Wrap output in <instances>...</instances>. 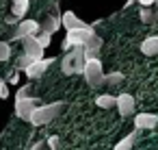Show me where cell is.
I'll list each match as a JSON object with an SVG mask.
<instances>
[{"label": "cell", "instance_id": "obj_1", "mask_svg": "<svg viewBox=\"0 0 158 150\" xmlns=\"http://www.w3.org/2000/svg\"><path fill=\"white\" fill-rule=\"evenodd\" d=\"M85 63H87L85 48H74V50L65 52V57L61 59V70H63L65 76L82 74V72H85Z\"/></svg>", "mask_w": 158, "mask_h": 150}, {"label": "cell", "instance_id": "obj_2", "mask_svg": "<svg viewBox=\"0 0 158 150\" xmlns=\"http://www.w3.org/2000/svg\"><path fill=\"white\" fill-rule=\"evenodd\" d=\"M95 37V31H93V26L89 24L87 29H78V31H69L67 35H65V39H63V50L65 52H69V50H74V48H85L91 39Z\"/></svg>", "mask_w": 158, "mask_h": 150}, {"label": "cell", "instance_id": "obj_3", "mask_svg": "<svg viewBox=\"0 0 158 150\" xmlns=\"http://www.w3.org/2000/svg\"><path fill=\"white\" fill-rule=\"evenodd\" d=\"M65 109V102L63 100H56V102H50V104H41L35 109L33 117H31V124L35 126H41V124H48L52 122L54 117H59V113Z\"/></svg>", "mask_w": 158, "mask_h": 150}, {"label": "cell", "instance_id": "obj_4", "mask_svg": "<svg viewBox=\"0 0 158 150\" xmlns=\"http://www.w3.org/2000/svg\"><path fill=\"white\" fill-rule=\"evenodd\" d=\"M82 76H85V81H87L89 87H102V85H106V74L102 70V61L100 59H87Z\"/></svg>", "mask_w": 158, "mask_h": 150}, {"label": "cell", "instance_id": "obj_5", "mask_svg": "<svg viewBox=\"0 0 158 150\" xmlns=\"http://www.w3.org/2000/svg\"><path fill=\"white\" fill-rule=\"evenodd\" d=\"M41 107L39 96H31V98H15V115L24 122H31L35 109Z\"/></svg>", "mask_w": 158, "mask_h": 150}, {"label": "cell", "instance_id": "obj_6", "mask_svg": "<svg viewBox=\"0 0 158 150\" xmlns=\"http://www.w3.org/2000/svg\"><path fill=\"white\" fill-rule=\"evenodd\" d=\"M39 33H41V22H37V20H22V22L18 24V29L13 31L11 39L24 42L26 37H37Z\"/></svg>", "mask_w": 158, "mask_h": 150}, {"label": "cell", "instance_id": "obj_7", "mask_svg": "<svg viewBox=\"0 0 158 150\" xmlns=\"http://www.w3.org/2000/svg\"><path fill=\"white\" fill-rule=\"evenodd\" d=\"M22 46H24V57H26L31 63H37V61H41V59H46V57H44V48L39 46L37 37H26V39L22 42Z\"/></svg>", "mask_w": 158, "mask_h": 150}, {"label": "cell", "instance_id": "obj_8", "mask_svg": "<svg viewBox=\"0 0 158 150\" xmlns=\"http://www.w3.org/2000/svg\"><path fill=\"white\" fill-rule=\"evenodd\" d=\"M117 111L121 117H130L136 113V102H134V96L132 94H121L117 96Z\"/></svg>", "mask_w": 158, "mask_h": 150}, {"label": "cell", "instance_id": "obj_9", "mask_svg": "<svg viewBox=\"0 0 158 150\" xmlns=\"http://www.w3.org/2000/svg\"><path fill=\"white\" fill-rule=\"evenodd\" d=\"M158 126V115L156 113H136L134 115V128L136 130H152Z\"/></svg>", "mask_w": 158, "mask_h": 150}, {"label": "cell", "instance_id": "obj_10", "mask_svg": "<svg viewBox=\"0 0 158 150\" xmlns=\"http://www.w3.org/2000/svg\"><path fill=\"white\" fill-rule=\"evenodd\" d=\"M61 22H63V29L69 33V31H78V29H87L89 24L87 22H82L74 11H65L63 15H61Z\"/></svg>", "mask_w": 158, "mask_h": 150}, {"label": "cell", "instance_id": "obj_11", "mask_svg": "<svg viewBox=\"0 0 158 150\" xmlns=\"http://www.w3.org/2000/svg\"><path fill=\"white\" fill-rule=\"evenodd\" d=\"M54 59H41V61H37V63H31L26 70H24V74H26V78H41L44 74H46V70L50 68V63H52Z\"/></svg>", "mask_w": 158, "mask_h": 150}, {"label": "cell", "instance_id": "obj_12", "mask_svg": "<svg viewBox=\"0 0 158 150\" xmlns=\"http://www.w3.org/2000/svg\"><path fill=\"white\" fill-rule=\"evenodd\" d=\"M141 52L145 57H156L158 55V35H152V37H145L141 42Z\"/></svg>", "mask_w": 158, "mask_h": 150}, {"label": "cell", "instance_id": "obj_13", "mask_svg": "<svg viewBox=\"0 0 158 150\" xmlns=\"http://www.w3.org/2000/svg\"><path fill=\"white\" fill-rule=\"evenodd\" d=\"M100 50H102V39L95 35V37L85 46V57H87V59H100Z\"/></svg>", "mask_w": 158, "mask_h": 150}, {"label": "cell", "instance_id": "obj_14", "mask_svg": "<svg viewBox=\"0 0 158 150\" xmlns=\"http://www.w3.org/2000/svg\"><path fill=\"white\" fill-rule=\"evenodd\" d=\"M63 26V22H61V18H56V15H50L46 22H41V33H48V35H54L59 29Z\"/></svg>", "mask_w": 158, "mask_h": 150}, {"label": "cell", "instance_id": "obj_15", "mask_svg": "<svg viewBox=\"0 0 158 150\" xmlns=\"http://www.w3.org/2000/svg\"><path fill=\"white\" fill-rule=\"evenodd\" d=\"M136 135H139V130H134V133H130V135L121 137V139L115 143V148H113V150H132V148H134V143H136Z\"/></svg>", "mask_w": 158, "mask_h": 150}, {"label": "cell", "instance_id": "obj_16", "mask_svg": "<svg viewBox=\"0 0 158 150\" xmlns=\"http://www.w3.org/2000/svg\"><path fill=\"white\" fill-rule=\"evenodd\" d=\"M28 0H13V5H11V15H15L20 22L24 20V15H26V11H28Z\"/></svg>", "mask_w": 158, "mask_h": 150}, {"label": "cell", "instance_id": "obj_17", "mask_svg": "<svg viewBox=\"0 0 158 150\" xmlns=\"http://www.w3.org/2000/svg\"><path fill=\"white\" fill-rule=\"evenodd\" d=\"M95 104H98L100 109H113V107H117V96H108V94L98 96V98H95Z\"/></svg>", "mask_w": 158, "mask_h": 150}, {"label": "cell", "instance_id": "obj_18", "mask_svg": "<svg viewBox=\"0 0 158 150\" xmlns=\"http://www.w3.org/2000/svg\"><path fill=\"white\" fill-rule=\"evenodd\" d=\"M141 20H143V22H156V20H158L156 9H152V7H141Z\"/></svg>", "mask_w": 158, "mask_h": 150}, {"label": "cell", "instance_id": "obj_19", "mask_svg": "<svg viewBox=\"0 0 158 150\" xmlns=\"http://www.w3.org/2000/svg\"><path fill=\"white\" fill-rule=\"evenodd\" d=\"M11 59V46L7 42H0V63Z\"/></svg>", "mask_w": 158, "mask_h": 150}, {"label": "cell", "instance_id": "obj_20", "mask_svg": "<svg viewBox=\"0 0 158 150\" xmlns=\"http://www.w3.org/2000/svg\"><path fill=\"white\" fill-rule=\"evenodd\" d=\"M37 42H39V46L46 50V48L50 46V42H52V35H48V33H39V35H37Z\"/></svg>", "mask_w": 158, "mask_h": 150}, {"label": "cell", "instance_id": "obj_21", "mask_svg": "<svg viewBox=\"0 0 158 150\" xmlns=\"http://www.w3.org/2000/svg\"><path fill=\"white\" fill-rule=\"evenodd\" d=\"M121 78H123V74L110 72V74H106V85H117V83H121Z\"/></svg>", "mask_w": 158, "mask_h": 150}, {"label": "cell", "instance_id": "obj_22", "mask_svg": "<svg viewBox=\"0 0 158 150\" xmlns=\"http://www.w3.org/2000/svg\"><path fill=\"white\" fill-rule=\"evenodd\" d=\"M0 98H9V87H7V83L2 81V78H0Z\"/></svg>", "mask_w": 158, "mask_h": 150}, {"label": "cell", "instance_id": "obj_23", "mask_svg": "<svg viewBox=\"0 0 158 150\" xmlns=\"http://www.w3.org/2000/svg\"><path fill=\"white\" fill-rule=\"evenodd\" d=\"M59 143H61V141H59V137H56V135H54V137H50V139H48V146H50V148H52V150H59Z\"/></svg>", "mask_w": 158, "mask_h": 150}, {"label": "cell", "instance_id": "obj_24", "mask_svg": "<svg viewBox=\"0 0 158 150\" xmlns=\"http://www.w3.org/2000/svg\"><path fill=\"white\" fill-rule=\"evenodd\" d=\"M5 22H7V24H20V20H18L15 15H9V18L5 20Z\"/></svg>", "mask_w": 158, "mask_h": 150}, {"label": "cell", "instance_id": "obj_25", "mask_svg": "<svg viewBox=\"0 0 158 150\" xmlns=\"http://www.w3.org/2000/svg\"><path fill=\"white\" fill-rule=\"evenodd\" d=\"M9 81H11V83H15V85H18V81H20V72H15V74H13V76H11V78H9Z\"/></svg>", "mask_w": 158, "mask_h": 150}, {"label": "cell", "instance_id": "obj_26", "mask_svg": "<svg viewBox=\"0 0 158 150\" xmlns=\"http://www.w3.org/2000/svg\"><path fill=\"white\" fill-rule=\"evenodd\" d=\"M39 148H44V141H37V143H35L31 150H39Z\"/></svg>", "mask_w": 158, "mask_h": 150}, {"label": "cell", "instance_id": "obj_27", "mask_svg": "<svg viewBox=\"0 0 158 150\" xmlns=\"http://www.w3.org/2000/svg\"><path fill=\"white\" fill-rule=\"evenodd\" d=\"M134 2H136V0H126V5H123V9H128V7H130V5H134Z\"/></svg>", "mask_w": 158, "mask_h": 150}]
</instances>
